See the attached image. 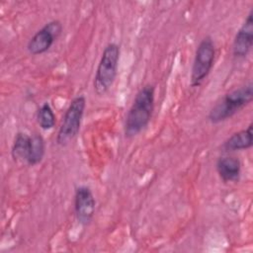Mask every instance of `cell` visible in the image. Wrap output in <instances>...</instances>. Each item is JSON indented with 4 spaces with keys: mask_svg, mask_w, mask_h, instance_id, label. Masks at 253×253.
I'll return each instance as SVG.
<instances>
[{
    "mask_svg": "<svg viewBox=\"0 0 253 253\" xmlns=\"http://www.w3.org/2000/svg\"><path fill=\"white\" fill-rule=\"evenodd\" d=\"M154 102L155 88L153 85L147 84L138 90L126 116L124 125L126 137L136 136L148 126L154 111Z\"/></svg>",
    "mask_w": 253,
    "mask_h": 253,
    "instance_id": "cell-1",
    "label": "cell"
},
{
    "mask_svg": "<svg viewBox=\"0 0 253 253\" xmlns=\"http://www.w3.org/2000/svg\"><path fill=\"white\" fill-rule=\"evenodd\" d=\"M252 99L253 85L249 82L226 93L220 101L211 109L208 114V120L213 125L222 123L232 118L240 110L249 105Z\"/></svg>",
    "mask_w": 253,
    "mask_h": 253,
    "instance_id": "cell-2",
    "label": "cell"
},
{
    "mask_svg": "<svg viewBox=\"0 0 253 253\" xmlns=\"http://www.w3.org/2000/svg\"><path fill=\"white\" fill-rule=\"evenodd\" d=\"M120 55L121 47L118 43L110 42L105 46L93 81L94 92L98 96L105 95L113 86L118 74Z\"/></svg>",
    "mask_w": 253,
    "mask_h": 253,
    "instance_id": "cell-3",
    "label": "cell"
},
{
    "mask_svg": "<svg viewBox=\"0 0 253 253\" xmlns=\"http://www.w3.org/2000/svg\"><path fill=\"white\" fill-rule=\"evenodd\" d=\"M85 109L86 98L83 95H78L72 99L62 117L56 133L55 140L59 146L67 145L77 136L80 131Z\"/></svg>",
    "mask_w": 253,
    "mask_h": 253,
    "instance_id": "cell-4",
    "label": "cell"
},
{
    "mask_svg": "<svg viewBox=\"0 0 253 253\" xmlns=\"http://www.w3.org/2000/svg\"><path fill=\"white\" fill-rule=\"evenodd\" d=\"M215 58V46L211 37H205L197 46L191 69V86L199 87L211 73Z\"/></svg>",
    "mask_w": 253,
    "mask_h": 253,
    "instance_id": "cell-5",
    "label": "cell"
},
{
    "mask_svg": "<svg viewBox=\"0 0 253 253\" xmlns=\"http://www.w3.org/2000/svg\"><path fill=\"white\" fill-rule=\"evenodd\" d=\"M63 30L62 24L58 20H52L44 24L27 43V50L32 55H39L46 52L59 38Z\"/></svg>",
    "mask_w": 253,
    "mask_h": 253,
    "instance_id": "cell-6",
    "label": "cell"
},
{
    "mask_svg": "<svg viewBox=\"0 0 253 253\" xmlns=\"http://www.w3.org/2000/svg\"><path fill=\"white\" fill-rule=\"evenodd\" d=\"M96 210V200L88 186H79L74 195V212L78 223L87 226L92 221Z\"/></svg>",
    "mask_w": 253,
    "mask_h": 253,
    "instance_id": "cell-7",
    "label": "cell"
},
{
    "mask_svg": "<svg viewBox=\"0 0 253 253\" xmlns=\"http://www.w3.org/2000/svg\"><path fill=\"white\" fill-rule=\"evenodd\" d=\"M253 46V10L251 9L238 29L232 43V55L235 59L247 57Z\"/></svg>",
    "mask_w": 253,
    "mask_h": 253,
    "instance_id": "cell-8",
    "label": "cell"
},
{
    "mask_svg": "<svg viewBox=\"0 0 253 253\" xmlns=\"http://www.w3.org/2000/svg\"><path fill=\"white\" fill-rule=\"evenodd\" d=\"M216 172L224 183L238 182L241 175V161L232 155L220 156L215 164Z\"/></svg>",
    "mask_w": 253,
    "mask_h": 253,
    "instance_id": "cell-9",
    "label": "cell"
},
{
    "mask_svg": "<svg viewBox=\"0 0 253 253\" xmlns=\"http://www.w3.org/2000/svg\"><path fill=\"white\" fill-rule=\"evenodd\" d=\"M253 125L252 123L249 126L232 133L228 138L224 140L222 143V149L224 151H238V150H246L252 147L253 144Z\"/></svg>",
    "mask_w": 253,
    "mask_h": 253,
    "instance_id": "cell-10",
    "label": "cell"
},
{
    "mask_svg": "<svg viewBox=\"0 0 253 253\" xmlns=\"http://www.w3.org/2000/svg\"><path fill=\"white\" fill-rule=\"evenodd\" d=\"M30 146L31 135L23 131L17 132L11 147V156L13 160L16 162H27Z\"/></svg>",
    "mask_w": 253,
    "mask_h": 253,
    "instance_id": "cell-11",
    "label": "cell"
},
{
    "mask_svg": "<svg viewBox=\"0 0 253 253\" xmlns=\"http://www.w3.org/2000/svg\"><path fill=\"white\" fill-rule=\"evenodd\" d=\"M45 154V142L43 137L39 133H34L31 135V146L30 152L27 159V164L29 166H35L42 162Z\"/></svg>",
    "mask_w": 253,
    "mask_h": 253,
    "instance_id": "cell-12",
    "label": "cell"
},
{
    "mask_svg": "<svg viewBox=\"0 0 253 253\" xmlns=\"http://www.w3.org/2000/svg\"><path fill=\"white\" fill-rule=\"evenodd\" d=\"M37 122L42 129L49 130L55 126L56 117L49 103H43L37 112Z\"/></svg>",
    "mask_w": 253,
    "mask_h": 253,
    "instance_id": "cell-13",
    "label": "cell"
}]
</instances>
